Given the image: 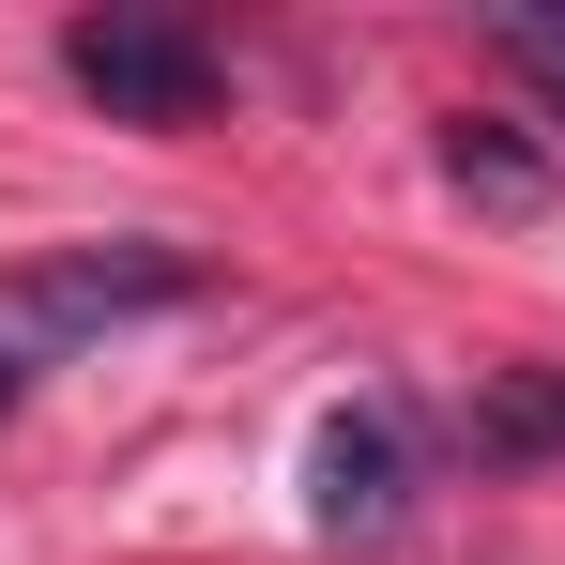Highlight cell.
<instances>
[{
  "label": "cell",
  "instance_id": "obj_1",
  "mask_svg": "<svg viewBox=\"0 0 565 565\" xmlns=\"http://www.w3.org/2000/svg\"><path fill=\"white\" fill-rule=\"evenodd\" d=\"M199 260L184 245H77V260H31V276H0V413H15V382L62 367V352H93L107 321H138V306H184Z\"/></svg>",
  "mask_w": 565,
  "mask_h": 565
},
{
  "label": "cell",
  "instance_id": "obj_2",
  "mask_svg": "<svg viewBox=\"0 0 565 565\" xmlns=\"http://www.w3.org/2000/svg\"><path fill=\"white\" fill-rule=\"evenodd\" d=\"M62 77H77L107 122H153V138H169V122H199V107H214V77H230V62L199 46L184 15H77V31H62Z\"/></svg>",
  "mask_w": 565,
  "mask_h": 565
},
{
  "label": "cell",
  "instance_id": "obj_3",
  "mask_svg": "<svg viewBox=\"0 0 565 565\" xmlns=\"http://www.w3.org/2000/svg\"><path fill=\"white\" fill-rule=\"evenodd\" d=\"M397 473H413L397 413H321L306 428V520L321 535H397Z\"/></svg>",
  "mask_w": 565,
  "mask_h": 565
},
{
  "label": "cell",
  "instance_id": "obj_4",
  "mask_svg": "<svg viewBox=\"0 0 565 565\" xmlns=\"http://www.w3.org/2000/svg\"><path fill=\"white\" fill-rule=\"evenodd\" d=\"M444 184H459V199H489V214H535V199H551V153L459 107V122H444Z\"/></svg>",
  "mask_w": 565,
  "mask_h": 565
},
{
  "label": "cell",
  "instance_id": "obj_5",
  "mask_svg": "<svg viewBox=\"0 0 565 565\" xmlns=\"http://www.w3.org/2000/svg\"><path fill=\"white\" fill-rule=\"evenodd\" d=\"M565 444V382H489L473 397V459H551Z\"/></svg>",
  "mask_w": 565,
  "mask_h": 565
},
{
  "label": "cell",
  "instance_id": "obj_6",
  "mask_svg": "<svg viewBox=\"0 0 565 565\" xmlns=\"http://www.w3.org/2000/svg\"><path fill=\"white\" fill-rule=\"evenodd\" d=\"M489 46H504V62H520V77H535V93L565 107V15H504V31H489Z\"/></svg>",
  "mask_w": 565,
  "mask_h": 565
}]
</instances>
